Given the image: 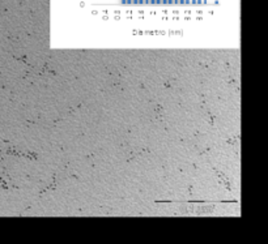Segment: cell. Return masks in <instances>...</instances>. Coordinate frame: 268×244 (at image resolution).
I'll list each match as a JSON object with an SVG mask.
<instances>
[]
</instances>
